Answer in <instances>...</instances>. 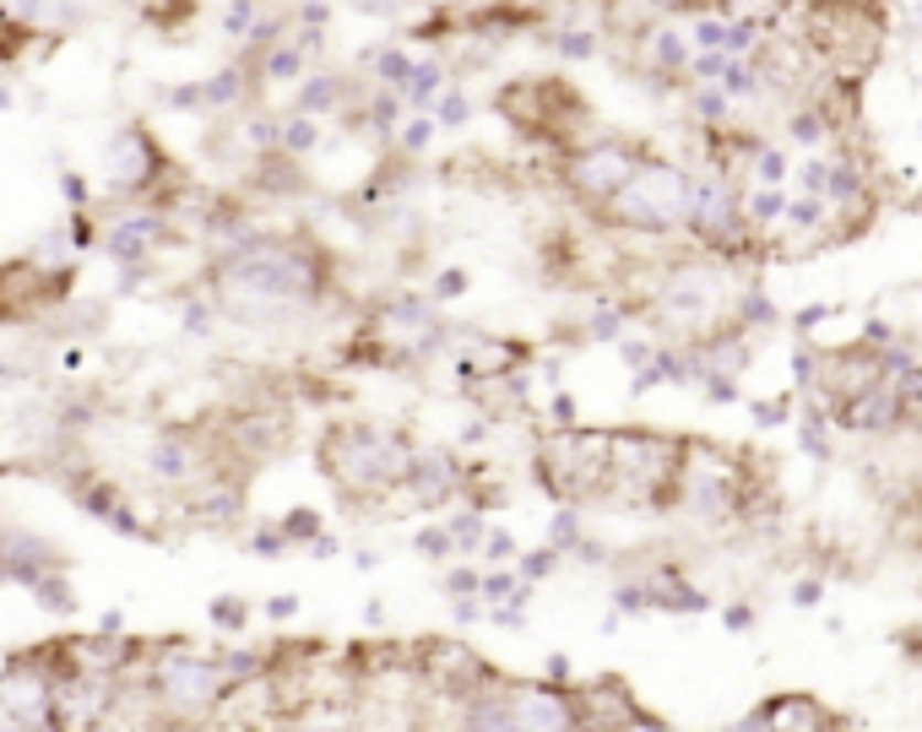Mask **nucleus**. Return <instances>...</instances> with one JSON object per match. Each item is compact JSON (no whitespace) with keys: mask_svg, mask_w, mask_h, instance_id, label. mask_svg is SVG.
I'll return each instance as SVG.
<instances>
[{"mask_svg":"<svg viewBox=\"0 0 922 732\" xmlns=\"http://www.w3.org/2000/svg\"><path fill=\"white\" fill-rule=\"evenodd\" d=\"M418 451L424 445L401 423H331L315 445V462L347 505H375L401 494Z\"/></svg>","mask_w":922,"mask_h":732,"instance_id":"f257e3e1","label":"nucleus"},{"mask_svg":"<svg viewBox=\"0 0 922 732\" xmlns=\"http://www.w3.org/2000/svg\"><path fill=\"white\" fill-rule=\"evenodd\" d=\"M684 451H689V434H667V429H646V423H624V429H613L608 499H613V505H630V510L673 516Z\"/></svg>","mask_w":922,"mask_h":732,"instance_id":"f03ea898","label":"nucleus"},{"mask_svg":"<svg viewBox=\"0 0 922 732\" xmlns=\"http://www.w3.org/2000/svg\"><path fill=\"white\" fill-rule=\"evenodd\" d=\"M147 695L163 722L201 728L234 700V683L217 663V652H196V640H163L147 663Z\"/></svg>","mask_w":922,"mask_h":732,"instance_id":"7ed1b4c3","label":"nucleus"},{"mask_svg":"<svg viewBox=\"0 0 922 732\" xmlns=\"http://www.w3.org/2000/svg\"><path fill=\"white\" fill-rule=\"evenodd\" d=\"M689 191H695V174L652 152L635 169V180L597 212V223L602 228H624V234H646V239H673V234H684Z\"/></svg>","mask_w":922,"mask_h":732,"instance_id":"20e7f679","label":"nucleus"},{"mask_svg":"<svg viewBox=\"0 0 922 732\" xmlns=\"http://www.w3.org/2000/svg\"><path fill=\"white\" fill-rule=\"evenodd\" d=\"M646 158H652V147L635 141V136H592V141L559 152V185L570 191V201H576L581 212L597 217L608 201L635 180V169H641Z\"/></svg>","mask_w":922,"mask_h":732,"instance_id":"39448f33","label":"nucleus"},{"mask_svg":"<svg viewBox=\"0 0 922 732\" xmlns=\"http://www.w3.org/2000/svg\"><path fill=\"white\" fill-rule=\"evenodd\" d=\"M418 646V678L429 695H446V700H467L478 695L489 678H500V667L489 663L478 646H467L461 635H424L412 640Z\"/></svg>","mask_w":922,"mask_h":732,"instance_id":"423d86ee","label":"nucleus"},{"mask_svg":"<svg viewBox=\"0 0 922 732\" xmlns=\"http://www.w3.org/2000/svg\"><path fill=\"white\" fill-rule=\"evenodd\" d=\"M511 722L516 732H581L576 683H548V678H516L511 683Z\"/></svg>","mask_w":922,"mask_h":732,"instance_id":"0eeeda50","label":"nucleus"},{"mask_svg":"<svg viewBox=\"0 0 922 732\" xmlns=\"http://www.w3.org/2000/svg\"><path fill=\"white\" fill-rule=\"evenodd\" d=\"M401 499H412L418 510H451L467 499V462L451 445H424L418 462L401 483Z\"/></svg>","mask_w":922,"mask_h":732,"instance_id":"6e6552de","label":"nucleus"},{"mask_svg":"<svg viewBox=\"0 0 922 732\" xmlns=\"http://www.w3.org/2000/svg\"><path fill=\"white\" fill-rule=\"evenodd\" d=\"M576 706H581V732H619L646 711L624 672H597L587 683H576Z\"/></svg>","mask_w":922,"mask_h":732,"instance_id":"1a4fd4ad","label":"nucleus"},{"mask_svg":"<svg viewBox=\"0 0 922 732\" xmlns=\"http://www.w3.org/2000/svg\"><path fill=\"white\" fill-rule=\"evenodd\" d=\"M641 581H646V592H652V613H684V618H700V613H711V607H717L711 592H706L700 581H689V570H684L678 559H657V564H646V570H641Z\"/></svg>","mask_w":922,"mask_h":732,"instance_id":"9d476101","label":"nucleus"},{"mask_svg":"<svg viewBox=\"0 0 922 732\" xmlns=\"http://www.w3.org/2000/svg\"><path fill=\"white\" fill-rule=\"evenodd\" d=\"M760 717H765L771 732H830L841 711H830V706H825L819 695H808V689H776V695L760 700Z\"/></svg>","mask_w":922,"mask_h":732,"instance_id":"9b49d317","label":"nucleus"},{"mask_svg":"<svg viewBox=\"0 0 922 732\" xmlns=\"http://www.w3.org/2000/svg\"><path fill=\"white\" fill-rule=\"evenodd\" d=\"M511 672L500 667V678H489L478 695L461 700V717H457V732H516L511 722Z\"/></svg>","mask_w":922,"mask_h":732,"instance_id":"f8f14e48","label":"nucleus"},{"mask_svg":"<svg viewBox=\"0 0 922 732\" xmlns=\"http://www.w3.org/2000/svg\"><path fill=\"white\" fill-rule=\"evenodd\" d=\"M147 462H152V477H163V483H191L196 477V440L180 434V429H169V434L152 440Z\"/></svg>","mask_w":922,"mask_h":732,"instance_id":"ddd939ff","label":"nucleus"},{"mask_svg":"<svg viewBox=\"0 0 922 732\" xmlns=\"http://www.w3.org/2000/svg\"><path fill=\"white\" fill-rule=\"evenodd\" d=\"M641 613H652V592H646V581H641V570L635 575H619L613 581V592H608V613H602V635H613L624 618H641Z\"/></svg>","mask_w":922,"mask_h":732,"instance_id":"4468645a","label":"nucleus"},{"mask_svg":"<svg viewBox=\"0 0 922 732\" xmlns=\"http://www.w3.org/2000/svg\"><path fill=\"white\" fill-rule=\"evenodd\" d=\"M28 598L39 602L44 613H55V618H71L82 602H76V586L66 581V570H50V575H39L33 586H28Z\"/></svg>","mask_w":922,"mask_h":732,"instance_id":"2eb2a0df","label":"nucleus"},{"mask_svg":"<svg viewBox=\"0 0 922 732\" xmlns=\"http://www.w3.org/2000/svg\"><path fill=\"white\" fill-rule=\"evenodd\" d=\"M206 618H212V629H217V635H228V640H234V635H245V629H250L256 607H250L245 598H234V592H228V598H212V602H206Z\"/></svg>","mask_w":922,"mask_h":732,"instance_id":"dca6fc26","label":"nucleus"},{"mask_svg":"<svg viewBox=\"0 0 922 732\" xmlns=\"http://www.w3.org/2000/svg\"><path fill=\"white\" fill-rule=\"evenodd\" d=\"M412 553H418V559H429V564H451L461 548H457V537H451L446 521H429V527H418V532H412Z\"/></svg>","mask_w":922,"mask_h":732,"instance_id":"f3484780","label":"nucleus"},{"mask_svg":"<svg viewBox=\"0 0 922 732\" xmlns=\"http://www.w3.org/2000/svg\"><path fill=\"white\" fill-rule=\"evenodd\" d=\"M581 542H587V521H581V510H576V505H559V510H554V521H548V548H559V553L570 559Z\"/></svg>","mask_w":922,"mask_h":732,"instance_id":"a211bd4d","label":"nucleus"},{"mask_svg":"<svg viewBox=\"0 0 922 732\" xmlns=\"http://www.w3.org/2000/svg\"><path fill=\"white\" fill-rule=\"evenodd\" d=\"M446 527H451V537H457L461 553H483V537H489V516H483V510L461 505L457 516H446Z\"/></svg>","mask_w":922,"mask_h":732,"instance_id":"6ab92c4d","label":"nucleus"},{"mask_svg":"<svg viewBox=\"0 0 922 732\" xmlns=\"http://www.w3.org/2000/svg\"><path fill=\"white\" fill-rule=\"evenodd\" d=\"M559 564H565V553H559V548H548V542H543V548H527V553H522V559H516V575H522V581H527V586H543V581H548V575H559Z\"/></svg>","mask_w":922,"mask_h":732,"instance_id":"aec40b11","label":"nucleus"},{"mask_svg":"<svg viewBox=\"0 0 922 732\" xmlns=\"http://www.w3.org/2000/svg\"><path fill=\"white\" fill-rule=\"evenodd\" d=\"M277 527H282V537H288L293 548H310L315 537H326V521H321V510H310V505H299V510H288V516H282Z\"/></svg>","mask_w":922,"mask_h":732,"instance_id":"412c9836","label":"nucleus"},{"mask_svg":"<svg viewBox=\"0 0 922 732\" xmlns=\"http://www.w3.org/2000/svg\"><path fill=\"white\" fill-rule=\"evenodd\" d=\"M522 559V542L505 532V527H489V537H483V553H478V564L483 570H505V564H516Z\"/></svg>","mask_w":922,"mask_h":732,"instance_id":"4be33fe9","label":"nucleus"},{"mask_svg":"<svg viewBox=\"0 0 922 732\" xmlns=\"http://www.w3.org/2000/svg\"><path fill=\"white\" fill-rule=\"evenodd\" d=\"M440 592H446V598H478V592H483V564H446Z\"/></svg>","mask_w":922,"mask_h":732,"instance_id":"5701e85b","label":"nucleus"},{"mask_svg":"<svg viewBox=\"0 0 922 732\" xmlns=\"http://www.w3.org/2000/svg\"><path fill=\"white\" fill-rule=\"evenodd\" d=\"M516 592H522V575H516V564H505V570H483V592H478V598L489 602V607L511 602Z\"/></svg>","mask_w":922,"mask_h":732,"instance_id":"b1692460","label":"nucleus"},{"mask_svg":"<svg viewBox=\"0 0 922 732\" xmlns=\"http://www.w3.org/2000/svg\"><path fill=\"white\" fill-rule=\"evenodd\" d=\"M787 152H782V147H765V152H760V158H754V180H760V185H765V191H782V185H787Z\"/></svg>","mask_w":922,"mask_h":732,"instance_id":"393cba45","label":"nucleus"},{"mask_svg":"<svg viewBox=\"0 0 922 732\" xmlns=\"http://www.w3.org/2000/svg\"><path fill=\"white\" fill-rule=\"evenodd\" d=\"M825 592H830V586H825V575H819V570H808V575H797V581L787 586V602H792V607H803V613H814V607L825 602Z\"/></svg>","mask_w":922,"mask_h":732,"instance_id":"a878e982","label":"nucleus"},{"mask_svg":"<svg viewBox=\"0 0 922 732\" xmlns=\"http://www.w3.org/2000/svg\"><path fill=\"white\" fill-rule=\"evenodd\" d=\"M245 548H250L256 559H288V553H293V542L282 537V527H277V521H271V527H256Z\"/></svg>","mask_w":922,"mask_h":732,"instance_id":"bb28decb","label":"nucleus"},{"mask_svg":"<svg viewBox=\"0 0 922 732\" xmlns=\"http://www.w3.org/2000/svg\"><path fill=\"white\" fill-rule=\"evenodd\" d=\"M760 624V607L749 598H732V602H722V629L727 635H749Z\"/></svg>","mask_w":922,"mask_h":732,"instance_id":"cd10ccee","label":"nucleus"},{"mask_svg":"<svg viewBox=\"0 0 922 732\" xmlns=\"http://www.w3.org/2000/svg\"><path fill=\"white\" fill-rule=\"evenodd\" d=\"M489 624H494V629L522 635V629L532 624V607H522V602H500V607H489Z\"/></svg>","mask_w":922,"mask_h":732,"instance_id":"c85d7f7f","label":"nucleus"},{"mask_svg":"<svg viewBox=\"0 0 922 732\" xmlns=\"http://www.w3.org/2000/svg\"><path fill=\"white\" fill-rule=\"evenodd\" d=\"M749 412H754V423H760V429H776V423H787V418H792V397L782 391V397H771V401H754Z\"/></svg>","mask_w":922,"mask_h":732,"instance_id":"c756f323","label":"nucleus"},{"mask_svg":"<svg viewBox=\"0 0 922 732\" xmlns=\"http://www.w3.org/2000/svg\"><path fill=\"white\" fill-rule=\"evenodd\" d=\"M467 288H472V277H467L461 267H446L440 277H435V299H440V304H451V299H461Z\"/></svg>","mask_w":922,"mask_h":732,"instance_id":"7c9ffc66","label":"nucleus"},{"mask_svg":"<svg viewBox=\"0 0 922 732\" xmlns=\"http://www.w3.org/2000/svg\"><path fill=\"white\" fill-rule=\"evenodd\" d=\"M451 618H457L461 629H467V624H489V602L483 598H451Z\"/></svg>","mask_w":922,"mask_h":732,"instance_id":"2f4dec72","label":"nucleus"},{"mask_svg":"<svg viewBox=\"0 0 922 732\" xmlns=\"http://www.w3.org/2000/svg\"><path fill=\"white\" fill-rule=\"evenodd\" d=\"M261 613L271 624H293V618H299V598H293V592H277V598H266Z\"/></svg>","mask_w":922,"mask_h":732,"instance_id":"473e14b6","label":"nucleus"},{"mask_svg":"<svg viewBox=\"0 0 922 732\" xmlns=\"http://www.w3.org/2000/svg\"><path fill=\"white\" fill-rule=\"evenodd\" d=\"M543 678L570 689V683H576V667H570V657H565V652H548V657H543Z\"/></svg>","mask_w":922,"mask_h":732,"instance_id":"72a5a7b5","label":"nucleus"},{"mask_svg":"<svg viewBox=\"0 0 922 732\" xmlns=\"http://www.w3.org/2000/svg\"><path fill=\"white\" fill-rule=\"evenodd\" d=\"M896 652H901L907 663L922 667V624H912V629H896Z\"/></svg>","mask_w":922,"mask_h":732,"instance_id":"f704fd0d","label":"nucleus"},{"mask_svg":"<svg viewBox=\"0 0 922 732\" xmlns=\"http://www.w3.org/2000/svg\"><path fill=\"white\" fill-rule=\"evenodd\" d=\"M570 559H576V564H587V570H602V564H608V548H602L597 537H587V542H581Z\"/></svg>","mask_w":922,"mask_h":732,"instance_id":"c9c22d12","label":"nucleus"},{"mask_svg":"<svg viewBox=\"0 0 922 732\" xmlns=\"http://www.w3.org/2000/svg\"><path fill=\"white\" fill-rule=\"evenodd\" d=\"M548 412H554V429H576V397H570V391H559Z\"/></svg>","mask_w":922,"mask_h":732,"instance_id":"e433bc0d","label":"nucleus"},{"mask_svg":"<svg viewBox=\"0 0 922 732\" xmlns=\"http://www.w3.org/2000/svg\"><path fill=\"white\" fill-rule=\"evenodd\" d=\"M6 732H76V722H71L66 706H61V717H50V722H22V728H6Z\"/></svg>","mask_w":922,"mask_h":732,"instance_id":"4c0bfd02","label":"nucleus"},{"mask_svg":"<svg viewBox=\"0 0 922 732\" xmlns=\"http://www.w3.org/2000/svg\"><path fill=\"white\" fill-rule=\"evenodd\" d=\"M619 732H678V728H673L667 717H657V711H641L630 728H619Z\"/></svg>","mask_w":922,"mask_h":732,"instance_id":"58836bf2","label":"nucleus"},{"mask_svg":"<svg viewBox=\"0 0 922 732\" xmlns=\"http://www.w3.org/2000/svg\"><path fill=\"white\" fill-rule=\"evenodd\" d=\"M98 635H109V640H120V635H126V613H120V607H109V613H98Z\"/></svg>","mask_w":922,"mask_h":732,"instance_id":"ea45409f","label":"nucleus"},{"mask_svg":"<svg viewBox=\"0 0 922 732\" xmlns=\"http://www.w3.org/2000/svg\"><path fill=\"white\" fill-rule=\"evenodd\" d=\"M304 553H310V559H336V553H342V542H336V537H315V542H310V548H304Z\"/></svg>","mask_w":922,"mask_h":732,"instance_id":"a19ab883","label":"nucleus"},{"mask_svg":"<svg viewBox=\"0 0 922 732\" xmlns=\"http://www.w3.org/2000/svg\"><path fill=\"white\" fill-rule=\"evenodd\" d=\"M353 564H358V570H375V564H380V553H375V548H358V553H353Z\"/></svg>","mask_w":922,"mask_h":732,"instance_id":"79ce46f5","label":"nucleus"},{"mask_svg":"<svg viewBox=\"0 0 922 732\" xmlns=\"http://www.w3.org/2000/svg\"><path fill=\"white\" fill-rule=\"evenodd\" d=\"M364 624H386V602H364Z\"/></svg>","mask_w":922,"mask_h":732,"instance_id":"37998d69","label":"nucleus"},{"mask_svg":"<svg viewBox=\"0 0 922 732\" xmlns=\"http://www.w3.org/2000/svg\"><path fill=\"white\" fill-rule=\"evenodd\" d=\"M830 732H868V728H857L853 717H836V728H830Z\"/></svg>","mask_w":922,"mask_h":732,"instance_id":"c03bdc74","label":"nucleus"}]
</instances>
